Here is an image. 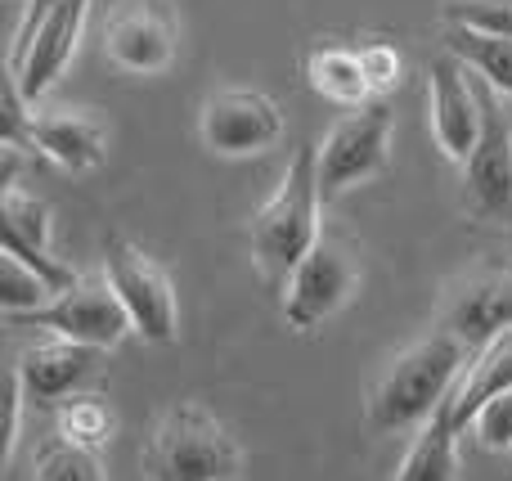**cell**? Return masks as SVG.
<instances>
[{"label": "cell", "instance_id": "cell-1", "mask_svg": "<svg viewBox=\"0 0 512 481\" xmlns=\"http://www.w3.org/2000/svg\"><path fill=\"white\" fill-rule=\"evenodd\" d=\"M463 360H468V347H463L459 338H450L445 329L409 342V347L382 369L378 383H373L369 428H378V432L423 428L454 396L463 369H468Z\"/></svg>", "mask_w": 512, "mask_h": 481}, {"label": "cell", "instance_id": "cell-2", "mask_svg": "<svg viewBox=\"0 0 512 481\" xmlns=\"http://www.w3.org/2000/svg\"><path fill=\"white\" fill-rule=\"evenodd\" d=\"M319 203H324V194H319V144H301L292 153L288 171H283L279 189L252 216V248L270 279L288 284L301 257L324 239L319 234Z\"/></svg>", "mask_w": 512, "mask_h": 481}, {"label": "cell", "instance_id": "cell-3", "mask_svg": "<svg viewBox=\"0 0 512 481\" xmlns=\"http://www.w3.org/2000/svg\"><path fill=\"white\" fill-rule=\"evenodd\" d=\"M149 481H239L243 450L216 414L185 401L162 414L144 446Z\"/></svg>", "mask_w": 512, "mask_h": 481}, {"label": "cell", "instance_id": "cell-4", "mask_svg": "<svg viewBox=\"0 0 512 481\" xmlns=\"http://www.w3.org/2000/svg\"><path fill=\"white\" fill-rule=\"evenodd\" d=\"M104 279L117 293V302L131 315V329L144 342H176V288H171L167 270L149 257L144 248H135L126 234H108L104 239Z\"/></svg>", "mask_w": 512, "mask_h": 481}, {"label": "cell", "instance_id": "cell-5", "mask_svg": "<svg viewBox=\"0 0 512 481\" xmlns=\"http://www.w3.org/2000/svg\"><path fill=\"white\" fill-rule=\"evenodd\" d=\"M391 131H396V113L387 99H373L364 108H351L319 144V194L333 203L351 185L378 176L391 158Z\"/></svg>", "mask_w": 512, "mask_h": 481}, {"label": "cell", "instance_id": "cell-6", "mask_svg": "<svg viewBox=\"0 0 512 481\" xmlns=\"http://www.w3.org/2000/svg\"><path fill=\"white\" fill-rule=\"evenodd\" d=\"M477 95L481 140L463 162V207L486 225H512V122L486 81H477Z\"/></svg>", "mask_w": 512, "mask_h": 481}, {"label": "cell", "instance_id": "cell-7", "mask_svg": "<svg viewBox=\"0 0 512 481\" xmlns=\"http://www.w3.org/2000/svg\"><path fill=\"white\" fill-rule=\"evenodd\" d=\"M355 284H360L355 252L324 234L301 257V266L288 275V293H283V320H288V329L310 333L315 324H324L328 315L342 311V302L351 297Z\"/></svg>", "mask_w": 512, "mask_h": 481}, {"label": "cell", "instance_id": "cell-8", "mask_svg": "<svg viewBox=\"0 0 512 481\" xmlns=\"http://www.w3.org/2000/svg\"><path fill=\"white\" fill-rule=\"evenodd\" d=\"M14 324H36V329H50L54 338H68L77 347H95V351H113L131 333V315L108 288V279H77L50 306L23 315Z\"/></svg>", "mask_w": 512, "mask_h": 481}, {"label": "cell", "instance_id": "cell-9", "mask_svg": "<svg viewBox=\"0 0 512 481\" xmlns=\"http://www.w3.org/2000/svg\"><path fill=\"white\" fill-rule=\"evenodd\" d=\"M203 144L221 158H248V153H265L279 144L283 135V113L265 90H216L207 95L203 117H198Z\"/></svg>", "mask_w": 512, "mask_h": 481}, {"label": "cell", "instance_id": "cell-10", "mask_svg": "<svg viewBox=\"0 0 512 481\" xmlns=\"http://www.w3.org/2000/svg\"><path fill=\"white\" fill-rule=\"evenodd\" d=\"M427 99H432V135L450 162H468L481 140V95L454 54H436L427 63Z\"/></svg>", "mask_w": 512, "mask_h": 481}, {"label": "cell", "instance_id": "cell-11", "mask_svg": "<svg viewBox=\"0 0 512 481\" xmlns=\"http://www.w3.org/2000/svg\"><path fill=\"white\" fill-rule=\"evenodd\" d=\"M104 54L126 72H162L176 59V18L162 0H126L104 27Z\"/></svg>", "mask_w": 512, "mask_h": 481}, {"label": "cell", "instance_id": "cell-12", "mask_svg": "<svg viewBox=\"0 0 512 481\" xmlns=\"http://www.w3.org/2000/svg\"><path fill=\"white\" fill-rule=\"evenodd\" d=\"M441 329L468 351H486L495 338L512 333V270H481L450 293Z\"/></svg>", "mask_w": 512, "mask_h": 481}, {"label": "cell", "instance_id": "cell-13", "mask_svg": "<svg viewBox=\"0 0 512 481\" xmlns=\"http://www.w3.org/2000/svg\"><path fill=\"white\" fill-rule=\"evenodd\" d=\"M86 14H90V0H63V5L36 27V36H32V45H27L23 59L5 72L27 104H36V99L63 77L72 50H77L81 27H86Z\"/></svg>", "mask_w": 512, "mask_h": 481}, {"label": "cell", "instance_id": "cell-14", "mask_svg": "<svg viewBox=\"0 0 512 481\" xmlns=\"http://www.w3.org/2000/svg\"><path fill=\"white\" fill-rule=\"evenodd\" d=\"M99 356H104V351L77 347V342H68V338L36 342V347H27L23 356H18L14 378H18V387H23L27 401L41 405V410H50V405H59L63 396L81 392V387L95 378Z\"/></svg>", "mask_w": 512, "mask_h": 481}, {"label": "cell", "instance_id": "cell-15", "mask_svg": "<svg viewBox=\"0 0 512 481\" xmlns=\"http://www.w3.org/2000/svg\"><path fill=\"white\" fill-rule=\"evenodd\" d=\"M32 149H41L54 167L63 171H90L104 162L108 135L90 113H72V108H50V113H32L27 126Z\"/></svg>", "mask_w": 512, "mask_h": 481}, {"label": "cell", "instance_id": "cell-16", "mask_svg": "<svg viewBox=\"0 0 512 481\" xmlns=\"http://www.w3.org/2000/svg\"><path fill=\"white\" fill-rule=\"evenodd\" d=\"M504 392H512V333L495 338L486 351H477V360L463 369V378H459V387H454V396L445 401V410H450L454 428L463 432L495 396H504Z\"/></svg>", "mask_w": 512, "mask_h": 481}, {"label": "cell", "instance_id": "cell-17", "mask_svg": "<svg viewBox=\"0 0 512 481\" xmlns=\"http://www.w3.org/2000/svg\"><path fill=\"white\" fill-rule=\"evenodd\" d=\"M391 481H459V428L445 405L418 428Z\"/></svg>", "mask_w": 512, "mask_h": 481}, {"label": "cell", "instance_id": "cell-18", "mask_svg": "<svg viewBox=\"0 0 512 481\" xmlns=\"http://www.w3.org/2000/svg\"><path fill=\"white\" fill-rule=\"evenodd\" d=\"M306 81L315 95L333 99V104H346V108L373 104V86L364 77L360 50H346V45H315L306 54Z\"/></svg>", "mask_w": 512, "mask_h": 481}, {"label": "cell", "instance_id": "cell-19", "mask_svg": "<svg viewBox=\"0 0 512 481\" xmlns=\"http://www.w3.org/2000/svg\"><path fill=\"white\" fill-rule=\"evenodd\" d=\"M445 54L472 68L495 95H512V41L508 36L472 32V27H445Z\"/></svg>", "mask_w": 512, "mask_h": 481}, {"label": "cell", "instance_id": "cell-20", "mask_svg": "<svg viewBox=\"0 0 512 481\" xmlns=\"http://www.w3.org/2000/svg\"><path fill=\"white\" fill-rule=\"evenodd\" d=\"M0 234L14 257H45L50 252V207L23 194L18 185L0 189Z\"/></svg>", "mask_w": 512, "mask_h": 481}, {"label": "cell", "instance_id": "cell-21", "mask_svg": "<svg viewBox=\"0 0 512 481\" xmlns=\"http://www.w3.org/2000/svg\"><path fill=\"white\" fill-rule=\"evenodd\" d=\"M32 481H104V464H99V455L90 446L54 437L36 450Z\"/></svg>", "mask_w": 512, "mask_h": 481}, {"label": "cell", "instance_id": "cell-22", "mask_svg": "<svg viewBox=\"0 0 512 481\" xmlns=\"http://www.w3.org/2000/svg\"><path fill=\"white\" fill-rule=\"evenodd\" d=\"M54 288H50V279L45 275H36L27 261H18V257H0V306L9 311V320H23V315H32V311H41V306H50L54 302Z\"/></svg>", "mask_w": 512, "mask_h": 481}, {"label": "cell", "instance_id": "cell-23", "mask_svg": "<svg viewBox=\"0 0 512 481\" xmlns=\"http://www.w3.org/2000/svg\"><path fill=\"white\" fill-rule=\"evenodd\" d=\"M59 437L95 450V446H104V441L113 437V414H108V405L95 401V396H77L72 405H63L59 410Z\"/></svg>", "mask_w": 512, "mask_h": 481}, {"label": "cell", "instance_id": "cell-24", "mask_svg": "<svg viewBox=\"0 0 512 481\" xmlns=\"http://www.w3.org/2000/svg\"><path fill=\"white\" fill-rule=\"evenodd\" d=\"M445 18H450V27H472V32L512 41V0H450Z\"/></svg>", "mask_w": 512, "mask_h": 481}, {"label": "cell", "instance_id": "cell-25", "mask_svg": "<svg viewBox=\"0 0 512 481\" xmlns=\"http://www.w3.org/2000/svg\"><path fill=\"white\" fill-rule=\"evenodd\" d=\"M360 63H364V77H369V86H373L378 99L387 95V90H396L400 77H405V59H400V50L387 45V41L360 45Z\"/></svg>", "mask_w": 512, "mask_h": 481}, {"label": "cell", "instance_id": "cell-26", "mask_svg": "<svg viewBox=\"0 0 512 481\" xmlns=\"http://www.w3.org/2000/svg\"><path fill=\"white\" fill-rule=\"evenodd\" d=\"M472 428H477V441L486 450H512V392L495 396V401L472 419Z\"/></svg>", "mask_w": 512, "mask_h": 481}, {"label": "cell", "instance_id": "cell-27", "mask_svg": "<svg viewBox=\"0 0 512 481\" xmlns=\"http://www.w3.org/2000/svg\"><path fill=\"white\" fill-rule=\"evenodd\" d=\"M59 5H63V0H27V5H23V14H18V27H14V45H9V68H14V63L27 54L36 27H41Z\"/></svg>", "mask_w": 512, "mask_h": 481}, {"label": "cell", "instance_id": "cell-28", "mask_svg": "<svg viewBox=\"0 0 512 481\" xmlns=\"http://www.w3.org/2000/svg\"><path fill=\"white\" fill-rule=\"evenodd\" d=\"M23 387H18V378L9 374V401H5V459L14 455V446H18V414H23Z\"/></svg>", "mask_w": 512, "mask_h": 481}]
</instances>
